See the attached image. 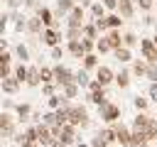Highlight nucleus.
<instances>
[{
  "instance_id": "nucleus-21",
  "label": "nucleus",
  "mask_w": 157,
  "mask_h": 147,
  "mask_svg": "<svg viewBox=\"0 0 157 147\" xmlns=\"http://www.w3.org/2000/svg\"><path fill=\"white\" fill-rule=\"evenodd\" d=\"M105 39H108V44H110V49H113V51L123 47V34H120V29H110V32L105 34Z\"/></svg>"
},
{
  "instance_id": "nucleus-22",
  "label": "nucleus",
  "mask_w": 157,
  "mask_h": 147,
  "mask_svg": "<svg viewBox=\"0 0 157 147\" xmlns=\"http://www.w3.org/2000/svg\"><path fill=\"white\" fill-rule=\"evenodd\" d=\"M20 81L15 78V76H10V78H2V93H7V96H12V93H17L20 91Z\"/></svg>"
},
{
  "instance_id": "nucleus-19",
  "label": "nucleus",
  "mask_w": 157,
  "mask_h": 147,
  "mask_svg": "<svg viewBox=\"0 0 157 147\" xmlns=\"http://www.w3.org/2000/svg\"><path fill=\"white\" fill-rule=\"evenodd\" d=\"M86 100H88V103H93V105H98V108H103V105L108 103V98H105V88L93 91V93H86Z\"/></svg>"
},
{
  "instance_id": "nucleus-9",
  "label": "nucleus",
  "mask_w": 157,
  "mask_h": 147,
  "mask_svg": "<svg viewBox=\"0 0 157 147\" xmlns=\"http://www.w3.org/2000/svg\"><path fill=\"white\" fill-rule=\"evenodd\" d=\"M37 17L42 20V24H44L47 29H59V22L54 20V12H52L49 7H39V10H37Z\"/></svg>"
},
{
  "instance_id": "nucleus-45",
  "label": "nucleus",
  "mask_w": 157,
  "mask_h": 147,
  "mask_svg": "<svg viewBox=\"0 0 157 147\" xmlns=\"http://www.w3.org/2000/svg\"><path fill=\"white\" fill-rule=\"evenodd\" d=\"M0 66H12V51H0Z\"/></svg>"
},
{
  "instance_id": "nucleus-35",
  "label": "nucleus",
  "mask_w": 157,
  "mask_h": 147,
  "mask_svg": "<svg viewBox=\"0 0 157 147\" xmlns=\"http://www.w3.org/2000/svg\"><path fill=\"white\" fill-rule=\"evenodd\" d=\"M108 51L113 54V49H110V44H108V39H105V34H103V37L96 42V54H98V56H103V54H108Z\"/></svg>"
},
{
  "instance_id": "nucleus-55",
  "label": "nucleus",
  "mask_w": 157,
  "mask_h": 147,
  "mask_svg": "<svg viewBox=\"0 0 157 147\" xmlns=\"http://www.w3.org/2000/svg\"><path fill=\"white\" fill-rule=\"evenodd\" d=\"M25 5H27V7H37V10H39V5H37V0H25Z\"/></svg>"
},
{
  "instance_id": "nucleus-12",
  "label": "nucleus",
  "mask_w": 157,
  "mask_h": 147,
  "mask_svg": "<svg viewBox=\"0 0 157 147\" xmlns=\"http://www.w3.org/2000/svg\"><path fill=\"white\" fill-rule=\"evenodd\" d=\"M152 120H155V118H150L147 113H137L130 127H132V130H140V132H147V127L152 125Z\"/></svg>"
},
{
  "instance_id": "nucleus-48",
  "label": "nucleus",
  "mask_w": 157,
  "mask_h": 147,
  "mask_svg": "<svg viewBox=\"0 0 157 147\" xmlns=\"http://www.w3.org/2000/svg\"><path fill=\"white\" fill-rule=\"evenodd\" d=\"M108 12H118V0H101Z\"/></svg>"
},
{
  "instance_id": "nucleus-32",
  "label": "nucleus",
  "mask_w": 157,
  "mask_h": 147,
  "mask_svg": "<svg viewBox=\"0 0 157 147\" xmlns=\"http://www.w3.org/2000/svg\"><path fill=\"white\" fill-rule=\"evenodd\" d=\"M15 115H17V120H27L32 115V105L29 103H17L15 105Z\"/></svg>"
},
{
  "instance_id": "nucleus-56",
  "label": "nucleus",
  "mask_w": 157,
  "mask_h": 147,
  "mask_svg": "<svg viewBox=\"0 0 157 147\" xmlns=\"http://www.w3.org/2000/svg\"><path fill=\"white\" fill-rule=\"evenodd\" d=\"M20 147H42V145H39V142H22Z\"/></svg>"
},
{
  "instance_id": "nucleus-3",
  "label": "nucleus",
  "mask_w": 157,
  "mask_h": 147,
  "mask_svg": "<svg viewBox=\"0 0 157 147\" xmlns=\"http://www.w3.org/2000/svg\"><path fill=\"white\" fill-rule=\"evenodd\" d=\"M98 113H101V120L103 123H108V125H115L118 120H120V105L118 103H105L103 108H98Z\"/></svg>"
},
{
  "instance_id": "nucleus-42",
  "label": "nucleus",
  "mask_w": 157,
  "mask_h": 147,
  "mask_svg": "<svg viewBox=\"0 0 157 147\" xmlns=\"http://www.w3.org/2000/svg\"><path fill=\"white\" fill-rule=\"evenodd\" d=\"M37 140H39V135H37V125L25 127V142H37Z\"/></svg>"
},
{
  "instance_id": "nucleus-46",
  "label": "nucleus",
  "mask_w": 157,
  "mask_h": 147,
  "mask_svg": "<svg viewBox=\"0 0 157 147\" xmlns=\"http://www.w3.org/2000/svg\"><path fill=\"white\" fill-rule=\"evenodd\" d=\"M81 42H83V49H86V54H96V42H93V39H86V37H83Z\"/></svg>"
},
{
  "instance_id": "nucleus-41",
  "label": "nucleus",
  "mask_w": 157,
  "mask_h": 147,
  "mask_svg": "<svg viewBox=\"0 0 157 147\" xmlns=\"http://www.w3.org/2000/svg\"><path fill=\"white\" fill-rule=\"evenodd\" d=\"M108 24H110V29H120V24H123V17H120L118 12H108Z\"/></svg>"
},
{
  "instance_id": "nucleus-49",
  "label": "nucleus",
  "mask_w": 157,
  "mask_h": 147,
  "mask_svg": "<svg viewBox=\"0 0 157 147\" xmlns=\"http://www.w3.org/2000/svg\"><path fill=\"white\" fill-rule=\"evenodd\" d=\"M147 137H150V142L157 140V120H152V125L147 127Z\"/></svg>"
},
{
  "instance_id": "nucleus-47",
  "label": "nucleus",
  "mask_w": 157,
  "mask_h": 147,
  "mask_svg": "<svg viewBox=\"0 0 157 147\" xmlns=\"http://www.w3.org/2000/svg\"><path fill=\"white\" fill-rule=\"evenodd\" d=\"M145 78H150V83H157V64H150V69H147V76Z\"/></svg>"
},
{
  "instance_id": "nucleus-25",
  "label": "nucleus",
  "mask_w": 157,
  "mask_h": 147,
  "mask_svg": "<svg viewBox=\"0 0 157 147\" xmlns=\"http://www.w3.org/2000/svg\"><path fill=\"white\" fill-rule=\"evenodd\" d=\"M98 59H101L98 54H86L81 64H83V69H86V71H98V66H101V61H98Z\"/></svg>"
},
{
  "instance_id": "nucleus-59",
  "label": "nucleus",
  "mask_w": 157,
  "mask_h": 147,
  "mask_svg": "<svg viewBox=\"0 0 157 147\" xmlns=\"http://www.w3.org/2000/svg\"><path fill=\"white\" fill-rule=\"evenodd\" d=\"M76 147H91V145H86V142H76Z\"/></svg>"
},
{
  "instance_id": "nucleus-2",
  "label": "nucleus",
  "mask_w": 157,
  "mask_h": 147,
  "mask_svg": "<svg viewBox=\"0 0 157 147\" xmlns=\"http://www.w3.org/2000/svg\"><path fill=\"white\" fill-rule=\"evenodd\" d=\"M69 123L76 127H88L91 118H88L86 105H69Z\"/></svg>"
},
{
  "instance_id": "nucleus-50",
  "label": "nucleus",
  "mask_w": 157,
  "mask_h": 147,
  "mask_svg": "<svg viewBox=\"0 0 157 147\" xmlns=\"http://www.w3.org/2000/svg\"><path fill=\"white\" fill-rule=\"evenodd\" d=\"M64 51H66V49H64L61 44H59V47H54V49H52V59H56V61H59V59L64 56Z\"/></svg>"
},
{
  "instance_id": "nucleus-33",
  "label": "nucleus",
  "mask_w": 157,
  "mask_h": 147,
  "mask_svg": "<svg viewBox=\"0 0 157 147\" xmlns=\"http://www.w3.org/2000/svg\"><path fill=\"white\" fill-rule=\"evenodd\" d=\"M15 78H17L20 83H27V78H29V66H27V64H17V66H15Z\"/></svg>"
},
{
  "instance_id": "nucleus-8",
  "label": "nucleus",
  "mask_w": 157,
  "mask_h": 147,
  "mask_svg": "<svg viewBox=\"0 0 157 147\" xmlns=\"http://www.w3.org/2000/svg\"><path fill=\"white\" fill-rule=\"evenodd\" d=\"M39 39H42V44H47L49 49H54V47L61 44V32H59V29H44V32L39 34Z\"/></svg>"
},
{
  "instance_id": "nucleus-20",
  "label": "nucleus",
  "mask_w": 157,
  "mask_h": 147,
  "mask_svg": "<svg viewBox=\"0 0 157 147\" xmlns=\"http://www.w3.org/2000/svg\"><path fill=\"white\" fill-rule=\"evenodd\" d=\"M98 135L103 137V142H105V145H115V142H118V130H115V125H108V127H103Z\"/></svg>"
},
{
  "instance_id": "nucleus-24",
  "label": "nucleus",
  "mask_w": 157,
  "mask_h": 147,
  "mask_svg": "<svg viewBox=\"0 0 157 147\" xmlns=\"http://www.w3.org/2000/svg\"><path fill=\"white\" fill-rule=\"evenodd\" d=\"M83 37H86V39H93V42H98V39L103 37V34L98 32L96 22H86V24H83Z\"/></svg>"
},
{
  "instance_id": "nucleus-57",
  "label": "nucleus",
  "mask_w": 157,
  "mask_h": 147,
  "mask_svg": "<svg viewBox=\"0 0 157 147\" xmlns=\"http://www.w3.org/2000/svg\"><path fill=\"white\" fill-rule=\"evenodd\" d=\"M142 22H145V24H155V17H152V15H147V17L142 20Z\"/></svg>"
},
{
  "instance_id": "nucleus-44",
  "label": "nucleus",
  "mask_w": 157,
  "mask_h": 147,
  "mask_svg": "<svg viewBox=\"0 0 157 147\" xmlns=\"http://www.w3.org/2000/svg\"><path fill=\"white\" fill-rule=\"evenodd\" d=\"M135 5H137L142 12H150V10L155 7V0H135Z\"/></svg>"
},
{
  "instance_id": "nucleus-60",
  "label": "nucleus",
  "mask_w": 157,
  "mask_h": 147,
  "mask_svg": "<svg viewBox=\"0 0 157 147\" xmlns=\"http://www.w3.org/2000/svg\"><path fill=\"white\" fill-rule=\"evenodd\" d=\"M152 42H155V47H157V34H155V37H152Z\"/></svg>"
},
{
  "instance_id": "nucleus-37",
  "label": "nucleus",
  "mask_w": 157,
  "mask_h": 147,
  "mask_svg": "<svg viewBox=\"0 0 157 147\" xmlns=\"http://www.w3.org/2000/svg\"><path fill=\"white\" fill-rule=\"evenodd\" d=\"M91 81H93V78L88 76V71H86V69L76 71V83H78L81 88H86V91H88V83H91Z\"/></svg>"
},
{
  "instance_id": "nucleus-51",
  "label": "nucleus",
  "mask_w": 157,
  "mask_h": 147,
  "mask_svg": "<svg viewBox=\"0 0 157 147\" xmlns=\"http://www.w3.org/2000/svg\"><path fill=\"white\" fill-rule=\"evenodd\" d=\"M147 96H150V100H155V103H157V83H150V88H147Z\"/></svg>"
},
{
  "instance_id": "nucleus-4",
  "label": "nucleus",
  "mask_w": 157,
  "mask_h": 147,
  "mask_svg": "<svg viewBox=\"0 0 157 147\" xmlns=\"http://www.w3.org/2000/svg\"><path fill=\"white\" fill-rule=\"evenodd\" d=\"M140 56L147 64H157V47L152 39H140Z\"/></svg>"
},
{
  "instance_id": "nucleus-1",
  "label": "nucleus",
  "mask_w": 157,
  "mask_h": 147,
  "mask_svg": "<svg viewBox=\"0 0 157 147\" xmlns=\"http://www.w3.org/2000/svg\"><path fill=\"white\" fill-rule=\"evenodd\" d=\"M54 83L59 88L69 86V83H76V71H71L69 66H61V64H54Z\"/></svg>"
},
{
  "instance_id": "nucleus-16",
  "label": "nucleus",
  "mask_w": 157,
  "mask_h": 147,
  "mask_svg": "<svg viewBox=\"0 0 157 147\" xmlns=\"http://www.w3.org/2000/svg\"><path fill=\"white\" fill-rule=\"evenodd\" d=\"M147 69H150V64L140 56V59H132V66H130V71H132V76H137V78H145L147 76Z\"/></svg>"
},
{
  "instance_id": "nucleus-10",
  "label": "nucleus",
  "mask_w": 157,
  "mask_h": 147,
  "mask_svg": "<svg viewBox=\"0 0 157 147\" xmlns=\"http://www.w3.org/2000/svg\"><path fill=\"white\" fill-rule=\"evenodd\" d=\"M37 135H39V145L42 147H52V142H54V135H52V127L49 125H44V123H37Z\"/></svg>"
},
{
  "instance_id": "nucleus-7",
  "label": "nucleus",
  "mask_w": 157,
  "mask_h": 147,
  "mask_svg": "<svg viewBox=\"0 0 157 147\" xmlns=\"http://www.w3.org/2000/svg\"><path fill=\"white\" fill-rule=\"evenodd\" d=\"M0 132L2 137H15V118L10 113H0Z\"/></svg>"
},
{
  "instance_id": "nucleus-62",
  "label": "nucleus",
  "mask_w": 157,
  "mask_h": 147,
  "mask_svg": "<svg viewBox=\"0 0 157 147\" xmlns=\"http://www.w3.org/2000/svg\"><path fill=\"white\" fill-rule=\"evenodd\" d=\"M155 120H157V113H155Z\"/></svg>"
},
{
  "instance_id": "nucleus-54",
  "label": "nucleus",
  "mask_w": 157,
  "mask_h": 147,
  "mask_svg": "<svg viewBox=\"0 0 157 147\" xmlns=\"http://www.w3.org/2000/svg\"><path fill=\"white\" fill-rule=\"evenodd\" d=\"M5 2H7V7H10V10H15V7H20V0H5Z\"/></svg>"
},
{
  "instance_id": "nucleus-17",
  "label": "nucleus",
  "mask_w": 157,
  "mask_h": 147,
  "mask_svg": "<svg viewBox=\"0 0 157 147\" xmlns=\"http://www.w3.org/2000/svg\"><path fill=\"white\" fill-rule=\"evenodd\" d=\"M130 83H132V71H130V69L115 71V86H118V88H128Z\"/></svg>"
},
{
  "instance_id": "nucleus-31",
  "label": "nucleus",
  "mask_w": 157,
  "mask_h": 147,
  "mask_svg": "<svg viewBox=\"0 0 157 147\" xmlns=\"http://www.w3.org/2000/svg\"><path fill=\"white\" fill-rule=\"evenodd\" d=\"M25 86H29V88L42 86V76H39V69H37V66H29V78H27V83H25Z\"/></svg>"
},
{
  "instance_id": "nucleus-39",
  "label": "nucleus",
  "mask_w": 157,
  "mask_h": 147,
  "mask_svg": "<svg viewBox=\"0 0 157 147\" xmlns=\"http://www.w3.org/2000/svg\"><path fill=\"white\" fill-rule=\"evenodd\" d=\"M132 105H135V110H137V113H145V110H147V105H150V98L135 96V98H132Z\"/></svg>"
},
{
  "instance_id": "nucleus-53",
  "label": "nucleus",
  "mask_w": 157,
  "mask_h": 147,
  "mask_svg": "<svg viewBox=\"0 0 157 147\" xmlns=\"http://www.w3.org/2000/svg\"><path fill=\"white\" fill-rule=\"evenodd\" d=\"M101 88H103V86H101V83H98L96 78H93V81L88 83V93H93V91H101Z\"/></svg>"
},
{
  "instance_id": "nucleus-23",
  "label": "nucleus",
  "mask_w": 157,
  "mask_h": 147,
  "mask_svg": "<svg viewBox=\"0 0 157 147\" xmlns=\"http://www.w3.org/2000/svg\"><path fill=\"white\" fill-rule=\"evenodd\" d=\"M47 27L42 24V20L34 15V17H27V32H32V34H42Z\"/></svg>"
},
{
  "instance_id": "nucleus-61",
  "label": "nucleus",
  "mask_w": 157,
  "mask_h": 147,
  "mask_svg": "<svg viewBox=\"0 0 157 147\" xmlns=\"http://www.w3.org/2000/svg\"><path fill=\"white\" fill-rule=\"evenodd\" d=\"M105 147H113V145H105Z\"/></svg>"
},
{
  "instance_id": "nucleus-36",
  "label": "nucleus",
  "mask_w": 157,
  "mask_h": 147,
  "mask_svg": "<svg viewBox=\"0 0 157 147\" xmlns=\"http://www.w3.org/2000/svg\"><path fill=\"white\" fill-rule=\"evenodd\" d=\"M42 83H54V66H39Z\"/></svg>"
},
{
  "instance_id": "nucleus-40",
  "label": "nucleus",
  "mask_w": 157,
  "mask_h": 147,
  "mask_svg": "<svg viewBox=\"0 0 157 147\" xmlns=\"http://www.w3.org/2000/svg\"><path fill=\"white\" fill-rule=\"evenodd\" d=\"M42 93H44L47 98H52V96H56V93H61V88H59L56 83H42Z\"/></svg>"
},
{
  "instance_id": "nucleus-11",
  "label": "nucleus",
  "mask_w": 157,
  "mask_h": 147,
  "mask_svg": "<svg viewBox=\"0 0 157 147\" xmlns=\"http://www.w3.org/2000/svg\"><path fill=\"white\" fill-rule=\"evenodd\" d=\"M115 130H118V145L120 147H130V142H132V127H128L123 123H115Z\"/></svg>"
},
{
  "instance_id": "nucleus-28",
  "label": "nucleus",
  "mask_w": 157,
  "mask_h": 147,
  "mask_svg": "<svg viewBox=\"0 0 157 147\" xmlns=\"http://www.w3.org/2000/svg\"><path fill=\"white\" fill-rule=\"evenodd\" d=\"M47 105H49V110H59V108H64V105H69L66 103V98L61 96V93H56V96H52V98H47Z\"/></svg>"
},
{
  "instance_id": "nucleus-29",
  "label": "nucleus",
  "mask_w": 157,
  "mask_h": 147,
  "mask_svg": "<svg viewBox=\"0 0 157 147\" xmlns=\"http://www.w3.org/2000/svg\"><path fill=\"white\" fill-rule=\"evenodd\" d=\"M147 142H150V137H147V132H140V130H132V142H130V147H147Z\"/></svg>"
},
{
  "instance_id": "nucleus-6",
  "label": "nucleus",
  "mask_w": 157,
  "mask_h": 147,
  "mask_svg": "<svg viewBox=\"0 0 157 147\" xmlns=\"http://www.w3.org/2000/svg\"><path fill=\"white\" fill-rule=\"evenodd\" d=\"M93 78H96V81H98V83H101V86L105 88V86H110V83H115V71H113L110 66H105V64H101Z\"/></svg>"
},
{
  "instance_id": "nucleus-30",
  "label": "nucleus",
  "mask_w": 157,
  "mask_h": 147,
  "mask_svg": "<svg viewBox=\"0 0 157 147\" xmlns=\"http://www.w3.org/2000/svg\"><path fill=\"white\" fill-rule=\"evenodd\" d=\"M91 17H93V20H103V17H108V10L103 7L101 0H96V2L91 5Z\"/></svg>"
},
{
  "instance_id": "nucleus-43",
  "label": "nucleus",
  "mask_w": 157,
  "mask_h": 147,
  "mask_svg": "<svg viewBox=\"0 0 157 147\" xmlns=\"http://www.w3.org/2000/svg\"><path fill=\"white\" fill-rule=\"evenodd\" d=\"M42 123H44V125H49V127H52V125H56V113H54V110L42 113Z\"/></svg>"
},
{
  "instance_id": "nucleus-38",
  "label": "nucleus",
  "mask_w": 157,
  "mask_h": 147,
  "mask_svg": "<svg viewBox=\"0 0 157 147\" xmlns=\"http://www.w3.org/2000/svg\"><path fill=\"white\" fill-rule=\"evenodd\" d=\"M15 56L20 59V64H27V61H29V49H27L25 44H17V47H15Z\"/></svg>"
},
{
  "instance_id": "nucleus-15",
  "label": "nucleus",
  "mask_w": 157,
  "mask_h": 147,
  "mask_svg": "<svg viewBox=\"0 0 157 147\" xmlns=\"http://www.w3.org/2000/svg\"><path fill=\"white\" fill-rule=\"evenodd\" d=\"M66 51H69L74 59H81V61H83V56H86V49H83V42H81V39L66 42Z\"/></svg>"
},
{
  "instance_id": "nucleus-26",
  "label": "nucleus",
  "mask_w": 157,
  "mask_h": 147,
  "mask_svg": "<svg viewBox=\"0 0 157 147\" xmlns=\"http://www.w3.org/2000/svg\"><path fill=\"white\" fill-rule=\"evenodd\" d=\"M113 56H115L120 64H130V61H132V49L120 47V49H115V51H113Z\"/></svg>"
},
{
  "instance_id": "nucleus-5",
  "label": "nucleus",
  "mask_w": 157,
  "mask_h": 147,
  "mask_svg": "<svg viewBox=\"0 0 157 147\" xmlns=\"http://www.w3.org/2000/svg\"><path fill=\"white\" fill-rule=\"evenodd\" d=\"M86 24V12H83V5H76L71 10V15L66 17V27H76V29H83Z\"/></svg>"
},
{
  "instance_id": "nucleus-52",
  "label": "nucleus",
  "mask_w": 157,
  "mask_h": 147,
  "mask_svg": "<svg viewBox=\"0 0 157 147\" xmlns=\"http://www.w3.org/2000/svg\"><path fill=\"white\" fill-rule=\"evenodd\" d=\"M91 147H105V142H103V137H101V135H96V137L91 140Z\"/></svg>"
},
{
  "instance_id": "nucleus-18",
  "label": "nucleus",
  "mask_w": 157,
  "mask_h": 147,
  "mask_svg": "<svg viewBox=\"0 0 157 147\" xmlns=\"http://www.w3.org/2000/svg\"><path fill=\"white\" fill-rule=\"evenodd\" d=\"M76 130H78V127H76V125H71V123H69V125H64V127H61V137H59V140H61L64 145H76Z\"/></svg>"
},
{
  "instance_id": "nucleus-58",
  "label": "nucleus",
  "mask_w": 157,
  "mask_h": 147,
  "mask_svg": "<svg viewBox=\"0 0 157 147\" xmlns=\"http://www.w3.org/2000/svg\"><path fill=\"white\" fill-rule=\"evenodd\" d=\"M52 147H69V145H64L61 140H54V142H52Z\"/></svg>"
},
{
  "instance_id": "nucleus-27",
  "label": "nucleus",
  "mask_w": 157,
  "mask_h": 147,
  "mask_svg": "<svg viewBox=\"0 0 157 147\" xmlns=\"http://www.w3.org/2000/svg\"><path fill=\"white\" fill-rule=\"evenodd\" d=\"M78 93H81V86H78V83H69V86H64V88H61V96H64L66 100L78 98Z\"/></svg>"
},
{
  "instance_id": "nucleus-34",
  "label": "nucleus",
  "mask_w": 157,
  "mask_h": 147,
  "mask_svg": "<svg viewBox=\"0 0 157 147\" xmlns=\"http://www.w3.org/2000/svg\"><path fill=\"white\" fill-rule=\"evenodd\" d=\"M137 44H140V39H137V34H135V32H123V47L135 49Z\"/></svg>"
},
{
  "instance_id": "nucleus-13",
  "label": "nucleus",
  "mask_w": 157,
  "mask_h": 147,
  "mask_svg": "<svg viewBox=\"0 0 157 147\" xmlns=\"http://www.w3.org/2000/svg\"><path fill=\"white\" fill-rule=\"evenodd\" d=\"M135 0H118V15L123 17V20H130L132 15H135Z\"/></svg>"
},
{
  "instance_id": "nucleus-14",
  "label": "nucleus",
  "mask_w": 157,
  "mask_h": 147,
  "mask_svg": "<svg viewBox=\"0 0 157 147\" xmlns=\"http://www.w3.org/2000/svg\"><path fill=\"white\" fill-rule=\"evenodd\" d=\"M76 5H78L76 0H56V10H54V12L59 15V20H61V17H69Z\"/></svg>"
}]
</instances>
